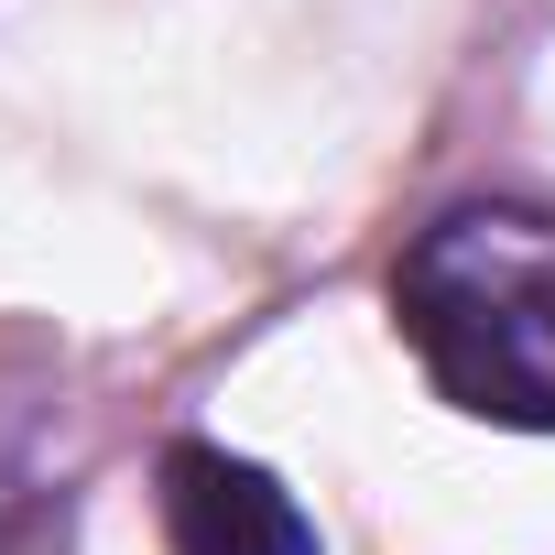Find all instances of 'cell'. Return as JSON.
<instances>
[{"label":"cell","mask_w":555,"mask_h":555,"mask_svg":"<svg viewBox=\"0 0 555 555\" xmlns=\"http://www.w3.org/2000/svg\"><path fill=\"white\" fill-rule=\"evenodd\" d=\"M392 317L457 414L555 436V218L544 207L479 196L414 229V250L392 261Z\"/></svg>","instance_id":"1"},{"label":"cell","mask_w":555,"mask_h":555,"mask_svg":"<svg viewBox=\"0 0 555 555\" xmlns=\"http://www.w3.org/2000/svg\"><path fill=\"white\" fill-rule=\"evenodd\" d=\"M164 544L175 555H317V522L295 512V490L272 468L185 436L164 447Z\"/></svg>","instance_id":"2"}]
</instances>
